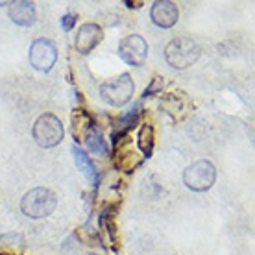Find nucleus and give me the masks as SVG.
Listing matches in <instances>:
<instances>
[{"mask_svg":"<svg viewBox=\"0 0 255 255\" xmlns=\"http://www.w3.org/2000/svg\"><path fill=\"white\" fill-rule=\"evenodd\" d=\"M58 207V196L45 187L28 191L20 200V211L28 218H46Z\"/></svg>","mask_w":255,"mask_h":255,"instance_id":"nucleus-1","label":"nucleus"},{"mask_svg":"<svg viewBox=\"0 0 255 255\" xmlns=\"http://www.w3.org/2000/svg\"><path fill=\"white\" fill-rule=\"evenodd\" d=\"M200 46L189 37H176L172 39L165 48V59L166 63L172 69L183 70L189 69L191 65H194L200 59Z\"/></svg>","mask_w":255,"mask_h":255,"instance_id":"nucleus-2","label":"nucleus"},{"mask_svg":"<svg viewBox=\"0 0 255 255\" xmlns=\"http://www.w3.org/2000/svg\"><path fill=\"white\" fill-rule=\"evenodd\" d=\"M133 93H135L133 78L129 76V74H126V72L117 78H111V80H108V82H104L100 85V96H102V100L106 104H109V106H113V108L126 106L131 100Z\"/></svg>","mask_w":255,"mask_h":255,"instance_id":"nucleus-3","label":"nucleus"},{"mask_svg":"<svg viewBox=\"0 0 255 255\" xmlns=\"http://www.w3.org/2000/svg\"><path fill=\"white\" fill-rule=\"evenodd\" d=\"M63 124L56 115L43 113L39 117L32 129V137L41 148H54L63 140Z\"/></svg>","mask_w":255,"mask_h":255,"instance_id":"nucleus-4","label":"nucleus"},{"mask_svg":"<svg viewBox=\"0 0 255 255\" xmlns=\"http://www.w3.org/2000/svg\"><path fill=\"white\" fill-rule=\"evenodd\" d=\"M217 181V168L207 159H200L187 166L183 172V183L194 192H205Z\"/></svg>","mask_w":255,"mask_h":255,"instance_id":"nucleus-5","label":"nucleus"},{"mask_svg":"<svg viewBox=\"0 0 255 255\" xmlns=\"http://www.w3.org/2000/svg\"><path fill=\"white\" fill-rule=\"evenodd\" d=\"M58 61V46L50 39H35L30 48V63L35 70L48 72Z\"/></svg>","mask_w":255,"mask_h":255,"instance_id":"nucleus-6","label":"nucleus"},{"mask_svg":"<svg viewBox=\"0 0 255 255\" xmlns=\"http://www.w3.org/2000/svg\"><path fill=\"white\" fill-rule=\"evenodd\" d=\"M119 56L124 63L131 65V67H140L148 58L146 41L137 33L126 35L119 45Z\"/></svg>","mask_w":255,"mask_h":255,"instance_id":"nucleus-7","label":"nucleus"},{"mask_svg":"<svg viewBox=\"0 0 255 255\" xmlns=\"http://www.w3.org/2000/svg\"><path fill=\"white\" fill-rule=\"evenodd\" d=\"M104 32L102 26L95 24V22H87L83 24L76 33V41H74V48L78 50V54L87 56L95 50L96 46L102 43Z\"/></svg>","mask_w":255,"mask_h":255,"instance_id":"nucleus-8","label":"nucleus"},{"mask_svg":"<svg viewBox=\"0 0 255 255\" xmlns=\"http://www.w3.org/2000/svg\"><path fill=\"white\" fill-rule=\"evenodd\" d=\"M150 19L159 28H172L179 19V9L174 2L159 0V2H153L150 9Z\"/></svg>","mask_w":255,"mask_h":255,"instance_id":"nucleus-9","label":"nucleus"},{"mask_svg":"<svg viewBox=\"0 0 255 255\" xmlns=\"http://www.w3.org/2000/svg\"><path fill=\"white\" fill-rule=\"evenodd\" d=\"M161 109L166 115H170L174 121H181L185 119L189 109H191V102L185 98L183 93H170L161 100Z\"/></svg>","mask_w":255,"mask_h":255,"instance_id":"nucleus-10","label":"nucleus"},{"mask_svg":"<svg viewBox=\"0 0 255 255\" xmlns=\"http://www.w3.org/2000/svg\"><path fill=\"white\" fill-rule=\"evenodd\" d=\"M9 19L19 26H30L35 22V6L33 2L17 0L9 4Z\"/></svg>","mask_w":255,"mask_h":255,"instance_id":"nucleus-11","label":"nucleus"},{"mask_svg":"<svg viewBox=\"0 0 255 255\" xmlns=\"http://www.w3.org/2000/svg\"><path fill=\"white\" fill-rule=\"evenodd\" d=\"M72 153H74V161H76V166L82 170V174L87 178V181H89L93 187H98V183H100V172L96 170L95 163L89 159V155L83 152L80 146H74L72 148Z\"/></svg>","mask_w":255,"mask_h":255,"instance_id":"nucleus-12","label":"nucleus"},{"mask_svg":"<svg viewBox=\"0 0 255 255\" xmlns=\"http://www.w3.org/2000/svg\"><path fill=\"white\" fill-rule=\"evenodd\" d=\"M82 142L87 146V150H91V152L100 153V155H108L109 153V148H108V144H106L102 129L96 126V124H93V126L87 129V133L83 135Z\"/></svg>","mask_w":255,"mask_h":255,"instance_id":"nucleus-13","label":"nucleus"},{"mask_svg":"<svg viewBox=\"0 0 255 255\" xmlns=\"http://www.w3.org/2000/svg\"><path fill=\"white\" fill-rule=\"evenodd\" d=\"M72 135H74V139L78 140V142H82L83 135L87 133V129H89L93 124H95V121L89 117V113H85L83 109H76L74 113H72Z\"/></svg>","mask_w":255,"mask_h":255,"instance_id":"nucleus-14","label":"nucleus"},{"mask_svg":"<svg viewBox=\"0 0 255 255\" xmlns=\"http://www.w3.org/2000/svg\"><path fill=\"white\" fill-rule=\"evenodd\" d=\"M139 148L142 150V153L150 157L152 155V150H153V129L150 124H144V126L140 128L139 131Z\"/></svg>","mask_w":255,"mask_h":255,"instance_id":"nucleus-15","label":"nucleus"},{"mask_svg":"<svg viewBox=\"0 0 255 255\" xmlns=\"http://www.w3.org/2000/svg\"><path fill=\"white\" fill-rule=\"evenodd\" d=\"M161 89H163V78H153L152 83H150V87L148 89H144V96H152L153 93H161Z\"/></svg>","mask_w":255,"mask_h":255,"instance_id":"nucleus-16","label":"nucleus"},{"mask_svg":"<svg viewBox=\"0 0 255 255\" xmlns=\"http://www.w3.org/2000/svg\"><path fill=\"white\" fill-rule=\"evenodd\" d=\"M74 22H76V15L69 13V15H65L63 19H61V28H63L65 32H69L70 28L74 26Z\"/></svg>","mask_w":255,"mask_h":255,"instance_id":"nucleus-17","label":"nucleus"},{"mask_svg":"<svg viewBox=\"0 0 255 255\" xmlns=\"http://www.w3.org/2000/svg\"><path fill=\"white\" fill-rule=\"evenodd\" d=\"M91 255H93V254H91Z\"/></svg>","mask_w":255,"mask_h":255,"instance_id":"nucleus-18","label":"nucleus"}]
</instances>
